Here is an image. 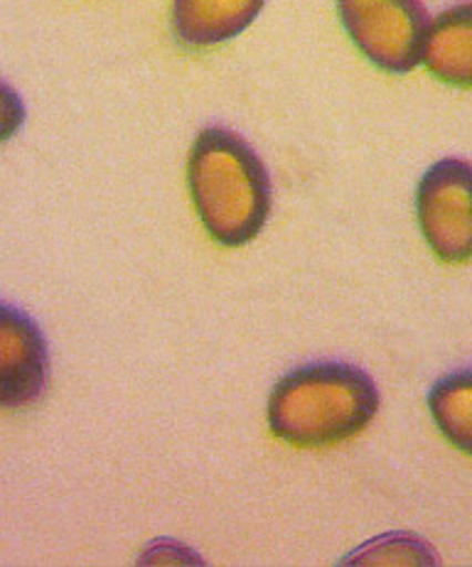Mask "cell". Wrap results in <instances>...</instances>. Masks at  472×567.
I'll return each instance as SVG.
<instances>
[{"instance_id":"3","label":"cell","mask_w":472,"mask_h":567,"mask_svg":"<svg viewBox=\"0 0 472 567\" xmlns=\"http://www.w3.org/2000/svg\"><path fill=\"white\" fill-rule=\"evenodd\" d=\"M347 38L387 74H409L421 64L429 10L421 0H335Z\"/></svg>"},{"instance_id":"6","label":"cell","mask_w":472,"mask_h":567,"mask_svg":"<svg viewBox=\"0 0 472 567\" xmlns=\"http://www.w3.org/2000/svg\"><path fill=\"white\" fill-rule=\"evenodd\" d=\"M266 0H173L171 28L185 48H217L242 35Z\"/></svg>"},{"instance_id":"5","label":"cell","mask_w":472,"mask_h":567,"mask_svg":"<svg viewBox=\"0 0 472 567\" xmlns=\"http://www.w3.org/2000/svg\"><path fill=\"white\" fill-rule=\"evenodd\" d=\"M50 383V349L38 322L0 302V408L35 405Z\"/></svg>"},{"instance_id":"2","label":"cell","mask_w":472,"mask_h":567,"mask_svg":"<svg viewBox=\"0 0 472 567\" xmlns=\"http://www.w3.org/2000/svg\"><path fill=\"white\" fill-rule=\"evenodd\" d=\"M379 389L367 371L342 361L298 367L274 385L268 427L294 447H330L374 421Z\"/></svg>"},{"instance_id":"9","label":"cell","mask_w":472,"mask_h":567,"mask_svg":"<svg viewBox=\"0 0 472 567\" xmlns=\"http://www.w3.org/2000/svg\"><path fill=\"white\" fill-rule=\"evenodd\" d=\"M367 550H359V555L350 558L347 563H359V565H431L435 563L433 550L425 546V543L409 538V536H387L374 543H369Z\"/></svg>"},{"instance_id":"1","label":"cell","mask_w":472,"mask_h":567,"mask_svg":"<svg viewBox=\"0 0 472 567\" xmlns=\"http://www.w3.org/2000/svg\"><path fill=\"white\" fill-rule=\"evenodd\" d=\"M187 189L202 229L227 248L252 244L274 209L271 175L261 155L224 126L197 133L187 157Z\"/></svg>"},{"instance_id":"8","label":"cell","mask_w":472,"mask_h":567,"mask_svg":"<svg viewBox=\"0 0 472 567\" xmlns=\"http://www.w3.org/2000/svg\"><path fill=\"white\" fill-rule=\"evenodd\" d=\"M433 423L455 450L472 457V369H460L438 381L429 393Z\"/></svg>"},{"instance_id":"4","label":"cell","mask_w":472,"mask_h":567,"mask_svg":"<svg viewBox=\"0 0 472 567\" xmlns=\"http://www.w3.org/2000/svg\"><path fill=\"white\" fill-rule=\"evenodd\" d=\"M415 224L429 251L448 266L472 260V163L443 157L415 187Z\"/></svg>"},{"instance_id":"10","label":"cell","mask_w":472,"mask_h":567,"mask_svg":"<svg viewBox=\"0 0 472 567\" xmlns=\"http://www.w3.org/2000/svg\"><path fill=\"white\" fill-rule=\"evenodd\" d=\"M25 104L13 86L0 79V145L8 143L25 123Z\"/></svg>"},{"instance_id":"7","label":"cell","mask_w":472,"mask_h":567,"mask_svg":"<svg viewBox=\"0 0 472 567\" xmlns=\"http://www.w3.org/2000/svg\"><path fill=\"white\" fill-rule=\"evenodd\" d=\"M421 64L441 84L472 89V0L441 10L429 22Z\"/></svg>"}]
</instances>
